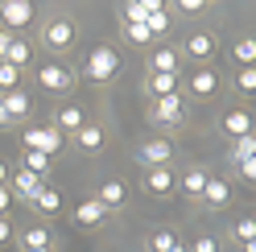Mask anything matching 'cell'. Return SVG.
Returning <instances> with one entry per match:
<instances>
[{"mask_svg": "<svg viewBox=\"0 0 256 252\" xmlns=\"http://www.w3.org/2000/svg\"><path fill=\"white\" fill-rule=\"evenodd\" d=\"M70 136H74V145H78V149H87V153L104 149V128H100V124H83V128L70 132Z\"/></svg>", "mask_w": 256, "mask_h": 252, "instance_id": "cell-18", "label": "cell"}, {"mask_svg": "<svg viewBox=\"0 0 256 252\" xmlns=\"http://www.w3.org/2000/svg\"><path fill=\"white\" fill-rule=\"evenodd\" d=\"M29 207H38L42 215H58V211H62V194L54 190V186H42V190H38V198L29 202Z\"/></svg>", "mask_w": 256, "mask_h": 252, "instance_id": "cell-21", "label": "cell"}, {"mask_svg": "<svg viewBox=\"0 0 256 252\" xmlns=\"http://www.w3.org/2000/svg\"><path fill=\"white\" fill-rule=\"evenodd\" d=\"M149 91H153V100L178 96V74H162V70H153V74H149Z\"/></svg>", "mask_w": 256, "mask_h": 252, "instance_id": "cell-19", "label": "cell"}, {"mask_svg": "<svg viewBox=\"0 0 256 252\" xmlns=\"http://www.w3.org/2000/svg\"><path fill=\"white\" fill-rule=\"evenodd\" d=\"M149 62H153V70H162V74H178V50H174V46H157Z\"/></svg>", "mask_w": 256, "mask_h": 252, "instance_id": "cell-20", "label": "cell"}, {"mask_svg": "<svg viewBox=\"0 0 256 252\" xmlns=\"http://www.w3.org/2000/svg\"><path fill=\"white\" fill-rule=\"evenodd\" d=\"M95 202H100L104 211H116V207H124V202H128V186H124L120 178H108L100 190H95Z\"/></svg>", "mask_w": 256, "mask_h": 252, "instance_id": "cell-7", "label": "cell"}, {"mask_svg": "<svg viewBox=\"0 0 256 252\" xmlns=\"http://www.w3.org/2000/svg\"><path fill=\"white\" fill-rule=\"evenodd\" d=\"M178 8H182V12H202L206 0H178Z\"/></svg>", "mask_w": 256, "mask_h": 252, "instance_id": "cell-37", "label": "cell"}, {"mask_svg": "<svg viewBox=\"0 0 256 252\" xmlns=\"http://www.w3.org/2000/svg\"><path fill=\"white\" fill-rule=\"evenodd\" d=\"M244 157H256V136L252 132L236 140V162H244Z\"/></svg>", "mask_w": 256, "mask_h": 252, "instance_id": "cell-35", "label": "cell"}, {"mask_svg": "<svg viewBox=\"0 0 256 252\" xmlns=\"http://www.w3.org/2000/svg\"><path fill=\"white\" fill-rule=\"evenodd\" d=\"M170 157H174V145L166 136H153V140H145V145L136 149V162L145 166V170H157V166H170Z\"/></svg>", "mask_w": 256, "mask_h": 252, "instance_id": "cell-3", "label": "cell"}, {"mask_svg": "<svg viewBox=\"0 0 256 252\" xmlns=\"http://www.w3.org/2000/svg\"><path fill=\"white\" fill-rule=\"evenodd\" d=\"M145 190H149V194H157V198H166V194L174 190V170H166V166L145 170Z\"/></svg>", "mask_w": 256, "mask_h": 252, "instance_id": "cell-11", "label": "cell"}, {"mask_svg": "<svg viewBox=\"0 0 256 252\" xmlns=\"http://www.w3.org/2000/svg\"><path fill=\"white\" fill-rule=\"evenodd\" d=\"M190 91H194V96H202V100H206V96H215V91H219V74H215V70H206V66L194 70V74H190Z\"/></svg>", "mask_w": 256, "mask_h": 252, "instance_id": "cell-17", "label": "cell"}, {"mask_svg": "<svg viewBox=\"0 0 256 252\" xmlns=\"http://www.w3.org/2000/svg\"><path fill=\"white\" fill-rule=\"evenodd\" d=\"M104 215H108V211L100 207V202L87 198V202H78V207H74V224H78V228H100Z\"/></svg>", "mask_w": 256, "mask_h": 252, "instance_id": "cell-16", "label": "cell"}, {"mask_svg": "<svg viewBox=\"0 0 256 252\" xmlns=\"http://www.w3.org/2000/svg\"><path fill=\"white\" fill-rule=\"evenodd\" d=\"M42 186H46V182H42V174H34V170H17V174H12V186H8V190L17 194V198H25V202H34Z\"/></svg>", "mask_w": 256, "mask_h": 252, "instance_id": "cell-9", "label": "cell"}, {"mask_svg": "<svg viewBox=\"0 0 256 252\" xmlns=\"http://www.w3.org/2000/svg\"><path fill=\"white\" fill-rule=\"evenodd\" d=\"M4 124H12V120H8V112H4V104H0V128H4Z\"/></svg>", "mask_w": 256, "mask_h": 252, "instance_id": "cell-42", "label": "cell"}, {"mask_svg": "<svg viewBox=\"0 0 256 252\" xmlns=\"http://www.w3.org/2000/svg\"><path fill=\"white\" fill-rule=\"evenodd\" d=\"M174 186H182V190L190 194V198H198L202 194V186H206V170H186V174H182V182H174Z\"/></svg>", "mask_w": 256, "mask_h": 252, "instance_id": "cell-23", "label": "cell"}, {"mask_svg": "<svg viewBox=\"0 0 256 252\" xmlns=\"http://www.w3.org/2000/svg\"><path fill=\"white\" fill-rule=\"evenodd\" d=\"M21 248H50V232L46 228H29L21 236Z\"/></svg>", "mask_w": 256, "mask_h": 252, "instance_id": "cell-27", "label": "cell"}, {"mask_svg": "<svg viewBox=\"0 0 256 252\" xmlns=\"http://www.w3.org/2000/svg\"><path fill=\"white\" fill-rule=\"evenodd\" d=\"M120 74V54L112 50V46H95L87 54V78L91 83H108V78Z\"/></svg>", "mask_w": 256, "mask_h": 252, "instance_id": "cell-1", "label": "cell"}, {"mask_svg": "<svg viewBox=\"0 0 256 252\" xmlns=\"http://www.w3.org/2000/svg\"><path fill=\"white\" fill-rule=\"evenodd\" d=\"M236 166H240V178H248V182L256 178V157H244V162H236Z\"/></svg>", "mask_w": 256, "mask_h": 252, "instance_id": "cell-36", "label": "cell"}, {"mask_svg": "<svg viewBox=\"0 0 256 252\" xmlns=\"http://www.w3.org/2000/svg\"><path fill=\"white\" fill-rule=\"evenodd\" d=\"M182 116H186L182 96H166V100L153 104V120H157V124H182Z\"/></svg>", "mask_w": 256, "mask_h": 252, "instance_id": "cell-10", "label": "cell"}, {"mask_svg": "<svg viewBox=\"0 0 256 252\" xmlns=\"http://www.w3.org/2000/svg\"><path fill=\"white\" fill-rule=\"evenodd\" d=\"M4 62H8V66H17V70H25L29 62H34V46H29L25 38H12L8 50H4Z\"/></svg>", "mask_w": 256, "mask_h": 252, "instance_id": "cell-13", "label": "cell"}, {"mask_svg": "<svg viewBox=\"0 0 256 252\" xmlns=\"http://www.w3.org/2000/svg\"><path fill=\"white\" fill-rule=\"evenodd\" d=\"M198 202H206V207H228V202H232V186H228V178L206 174V186H202Z\"/></svg>", "mask_w": 256, "mask_h": 252, "instance_id": "cell-8", "label": "cell"}, {"mask_svg": "<svg viewBox=\"0 0 256 252\" xmlns=\"http://www.w3.org/2000/svg\"><path fill=\"white\" fill-rule=\"evenodd\" d=\"M170 252H186V244H182V240H178V244H174V248H170Z\"/></svg>", "mask_w": 256, "mask_h": 252, "instance_id": "cell-43", "label": "cell"}, {"mask_svg": "<svg viewBox=\"0 0 256 252\" xmlns=\"http://www.w3.org/2000/svg\"><path fill=\"white\" fill-rule=\"evenodd\" d=\"M149 8H153V0H132V4H124V25H145Z\"/></svg>", "mask_w": 256, "mask_h": 252, "instance_id": "cell-25", "label": "cell"}, {"mask_svg": "<svg viewBox=\"0 0 256 252\" xmlns=\"http://www.w3.org/2000/svg\"><path fill=\"white\" fill-rule=\"evenodd\" d=\"M46 46L50 50H66V46H74V21H66V17H54L50 25H46Z\"/></svg>", "mask_w": 256, "mask_h": 252, "instance_id": "cell-6", "label": "cell"}, {"mask_svg": "<svg viewBox=\"0 0 256 252\" xmlns=\"http://www.w3.org/2000/svg\"><path fill=\"white\" fill-rule=\"evenodd\" d=\"M83 108H74V104H66V108H58V116H54V128L58 132H78L83 128Z\"/></svg>", "mask_w": 256, "mask_h": 252, "instance_id": "cell-15", "label": "cell"}, {"mask_svg": "<svg viewBox=\"0 0 256 252\" xmlns=\"http://www.w3.org/2000/svg\"><path fill=\"white\" fill-rule=\"evenodd\" d=\"M124 38L132 42V46H149V42H153V34H149L145 25H124Z\"/></svg>", "mask_w": 256, "mask_h": 252, "instance_id": "cell-31", "label": "cell"}, {"mask_svg": "<svg viewBox=\"0 0 256 252\" xmlns=\"http://www.w3.org/2000/svg\"><path fill=\"white\" fill-rule=\"evenodd\" d=\"M174 244H178V236H174V232H153L149 236V252H170Z\"/></svg>", "mask_w": 256, "mask_h": 252, "instance_id": "cell-28", "label": "cell"}, {"mask_svg": "<svg viewBox=\"0 0 256 252\" xmlns=\"http://www.w3.org/2000/svg\"><path fill=\"white\" fill-rule=\"evenodd\" d=\"M12 207V190H8V186H0V215H4Z\"/></svg>", "mask_w": 256, "mask_h": 252, "instance_id": "cell-38", "label": "cell"}, {"mask_svg": "<svg viewBox=\"0 0 256 252\" xmlns=\"http://www.w3.org/2000/svg\"><path fill=\"white\" fill-rule=\"evenodd\" d=\"M0 21H4L8 34L12 29H25L34 21V4H25V0H4V4H0Z\"/></svg>", "mask_w": 256, "mask_h": 252, "instance_id": "cell-5", "label": "cell"}, {"mask_svg": "<svg viewBox=\"0 0 256 252\" xmlns=\"http://www.w3.org/2000/svg\"><path fill=\"white\" fill-rule=\"evenodd\" d=\"M0 186H8V166L0 162Z\"/></svg>", "mask_w": 256, "mask_h": 252, "instance_id": "cell-41", "label": "cell"}, {"mask_svg": "<svg viewBox=\"0 0 256 252\" xmlns=\"http://www.w3.org/2000/svg\"><path fill=\"white\" fill-rule=\"evenodd\" d=\"M25 252H54V248H25Z\"/></svg>", "mask_w": 256, "mask_h": 252, "instance_id": "cell-44", "label": "cell"}, {"mask_svg": "<svg viewBox=\"0 0 256 252\" xmlns=\"http://www.w3.org/2000/svg\"><path fill=\"white\" fill-rule=\"evenodd\" d=\"M17 83H21V70L8 66V62H0V91H17Z\"/></svg>", "mask_w": 256, "mask_h": 252, "instance_id": "cell-29", "label": "cell"}, {"mask_svg": "<svg viewBox=\"0 0 256 252\" xmlns=\"http://www.w3.org/2000/svg\"><path fill=\"white\" fill-rule=\"evenodd\" d=\"M236 240L240 244H256V224H252V219H240V224H236Z\"/></svg>", "mask_w": 256, "mask_h": 252, "instance_id": "cell-34", "label": "cell"}, {"mask_svg": "<svg viewBox=\"0 0 256 252\" xmlns=\"http://www.w3.org/2000/svg\"><path fill=\"white\" fill-rule=\"evenodd\" d=\"M145 29H149L153 38H162L166 29H170V12H166L162 4H157V0H153V8H149V17H145Z\"/></svg>", "mask_w": 256, "mask_h": 252, "instance_id": "cell-24", "label": "cell"}, {"mask_svg": "<svg viewBox=\"0 0 256 252\" xmlns=\"http://www.w3.org/2000/svg\"><path fill=\"white\" fill-rule=\"evenodd\" d=\"M236 87L244 91V96H252V91H256V70H252V66H240V74H236Z\"/></svg>", "mask_w": 256, "mask_h": 252, "instance_id": "cell-32", "label": "cell"}, {"mask_svg": "<svg viewBox=\"0 0 256 252\" xmlns=\"http://www.w3.org/2000/svg\"><path fill=\"white\" fill-rule=\"evenodd\" d=\"M38 83L46 91H54V96H62V91L74 87V70L66 66V62H46V66L38 70Z\"/></svg>", "mask_w": 256, "mask_h": 252, "instance_id": "cell-2", "label": "cell"}, {"mask_svg": "<svg viewBox=\"0 0 256 252\" xmlns=\"http://www.w3.org/2000/svg\"><path fill=\"white\" fill-rule=\"evenodd\" d=\"M186 252H219V236H194V244H186Z\"/></svg>", "mask_w": 256, "mask_h": 252, "instance_id": "cell-33", "label": "cell"}, {"mask_svg": "<svg viewBox=\"0 0 256 252\" xmlns=\"http://www.w3.org/2000/svg\"><path fill=\"white\" fill-rule=\"evenodd\" d=\"M8 236H12V228H8V219H4V215H0V244H4V240H8Z\"/></svg>", "mask_w": 256, "mask_h": 252, "instance_id": "cell-40", "label": "cell"}, {"mask_svg": "<svg viewBox=\"0 0 256 252\" xmlns=\"http://www.w3.org/2000/svg\"><path fill=\"white\" fill-rule=\"evenodd\" d=\"M186 54L198 58V62H206V58L215 54V38H211V34H194V38L186 42Z\"/></svg>", "mask_w": 256, "mask_h": 252, "instance_id": "cell-22", "label": "cell"}, {"mask_svg": "<svg viewBox=\"0 0 256 252\" xmlns=\"http://www.w3.org/2000/svg\"><path fill=\"white\" fill-rule=\"evenodd\" d=\"M25 149L54 157V153L62 149V132H58V128H29V132H25Z\"/></svg>", "mask_w": 256, "mask_h": 252, "instance_id": "cell-4", "label": "cell"}, {"mask_svg": "<svg viewBox=\"0 0 256 252\" xmlns=\"http://www.w3.org/2000/svg\"><path fill=\"white\" fill-rule=\"evenodd\" d=\"M232 54H236L240 66H252V58H256V42H252V38H240V42L232 46Z\"/></svg>", "mask_w": 256, "mask_h": 252, "instance_id": "cell-26", "label": "cell"}, {"mask_svg": "<svg viewBox=\"0 0 256 252\" xmlns=\"http://www.w3.org/2000/svg\"><path fill=\"white\" fill-rule=\"evenodd\" d=\"M0 104H4L8 120H21V116H29V108H34V100H29L21 87H17V91H4V96H0Z\"/></svg>", "mask_w": 256, "mask_h": 252, "instance_id": "cell-14", "label": "cell"}, {"mask_svg": "<svg viewBox=\"0 0 256 252\" xmlns=\"http://www.w3.org/2000/svg\"><path fill=\"white\" fill-rule=\"evenodd\" d=\"M8 42H12V34H8V29H0V58H4V50H8Z\"/></svg>", "mask_w": 256, "mask_h": 252, "instance_id": "cell-39", "label": "cell"}, {"mask_svg": "<svg viewBox=\"0 0 256 252\" xmlns=\"http://www.w3.org/2000/svg\"><path fill=\"white\" fill-rule=\"evenodd\" d=\"M0 62H4V58H0Z\"/></svg>", "mask_w": 256, "mask_h": 252, "instance_id": "cell-45", "label": "cell"}, {"mask_svg": "<svg viewBox=\"0 0 256 252\" xmlns=\"http://www.w3.org/2000/svg\"><path fill=\"white\" fill-rule=\"evenodd\" d=\"M223 132H228V136H248L252 132V112H248V108H236V112H228V116H223Z\"/></svg>", "mask_w": 256, "mask_h": 252, "instance_id": "cell-12", "label": "cell"}, {"mask_svg": "<svg viewBox=\"0 0 256 252\" xmlns=\"http://www.w3.org/2000/svg\"><path fill=\"white\" fill-rule=\"evenodd\" d=\"M21 170H34V174H46L50 170V157L46 153H34V149H25V166Z\"/></svg>", "mask_w": 256, "mask_h": 252, "instance_id": "cell-30", "label": "cell"}]
</instances>
